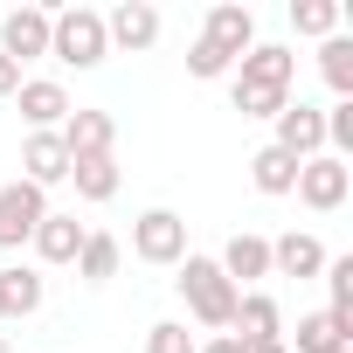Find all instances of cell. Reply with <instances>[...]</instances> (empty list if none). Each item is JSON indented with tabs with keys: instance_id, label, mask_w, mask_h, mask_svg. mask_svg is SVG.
Wrapping results in <instances>:
<instances>
[{
	"instance_id": "cell-1",
	"label": "cell",
	"mask_w": 353,
	"mask_h": 353,
	"mask_svg": "<svg viewBox=\"0 0 353 353\" xmlns=\"http://www.w3.org/2000/svg\"><path fill=\"white\" fill-rule=\"evenodd\" d=\"M250 49H256V14L243 8V0H222V8H208V21H201V35H194V49H188V77L215 83V77H229Z\"/></svg>"
},
{
	"instance_id": "cell-2",
	"label": "cell",
	"mask_w": 353,
	"mask_h": 353,
	"mask_svg": "<svg viewBox=\"0 0 353 353\" xmlns=\"http://www.w3.org/2000/svg\"><path fill=\"white\" fill-rule=\"evenodd\" d=\"M173 270H181L173 284H181V305H188V319H194V325H208V332H229V325H236L243 291L222 277V263H215V256H194V250H188Z\"/></svg>"
},
{
	"instance_id": "cell-3",
	"label": "cell",
	"mask_w": 353,
	"mask_h": 353,
	"mask_svg": "<svg viewBox=\"0 0 353 353\" xmlns=\"http://www.w3.org/2000/svg\"><path fill=\"white\" fill-rule=\"evenodd\" d=\"M49 56L70 63V70H97V63L111 56L104 14H97V8H63V14H49Z\"/></svg>"
},
{
	"instance_id": "cell-4",
	"label": "cell",
	"mask_w": 353,
	"mask_h": 353,
	"mask_svg": "<svg viewBox=\"0 0 353 353\" xmlns=\"http://www.w3.org/2000/svg\"><path fill=\"white\" fill-rule=\"evenodd\" d=\"M132 256H139V263L173 270V263L188 256V222L173 215V208H145V215L132 222Z\"/></svg>"
},
{
	"instance_id": "cell-5",
	"label": "cell",
	"mask_w": 353,
	"mask_h": 353,
	"mask_svg": "<svg viewBox=\"0 0 353 353\" xmlns=\"http://www.w3.org/2000/svg\"><path fill=\"white\" fill-rule=\"evenodd\" d=\"M305 208H319V215H332V208H346V194H353V166L346 159H332V152H319V159H305L298 166V188H291Z\"/></svg>"
},
{
	"instance_id": "cell-6",
	"label": "cell",
	"mask_w": 353,
	"mask_h": 353,
	"mask_svg": "<svg viewBox=\"0 0 353 353\" xmlns=\"http://www.w3.org/2000/svg\"><path fill=\"white\" fill-rule=\"evenodd\" d=\"M42 215H49V194H42V188H28V181H8V188H0V250L35 243Z\"/></svg>"
},
{
	"instance_id": "cell-7",
	"label": "cell",
	"mask_w": 353,
	"mask_h": 353,
	"mask_svg": "<svg viewBox=\"0 0 353 353\" xmlns=\"http://www.w3.org/2000/svg\"><path fill=\"white\" fill-rule=\"evenodd\" d=\"M270 125H277V139H270L277 152H291V159H319L325 152V111L319 104H284Z\"/></svg>"
},
{
	"instance_id": "cell-8",
	"label": "cell",
	"mask_w": 353,
	"mask_h": 353,
	"mask_svg": "<svg viewBox=\"0 0 353 353\" xmlns=\"http://www.w3.org/2000/svg\"><path fill=\"white\" fill-rule=\"evenodd\" d=\"M0 56H8V63L49 56V8H14V14H0Z\"/></svg>"
},
{
	"instance_id": "cell-9",
	"label": "cell",
	"mask_w": 353,
	"mask_h": 353,
	"mask_svg": "<svg viewBox=\"0 0 353 353\" xmlns=\"http://www.w3.org/2000/svg\"><path fill=\"white\" fill-rule=\"evenodd\" d=\"M291 77H298V56H291L284 42H256V49L236 63V83H243V90H291Z\"/></svg>"
},
{
	"instance_id": "cell-10",
	"label": "cell",
	"mask_w": 353,
	"mask_h": 353,
	"mask_svg": "<svg viewBox=\"0 0 353 353\" xmlns=\"http://www.w3.org/2000/svg\"><path fill=\"white\" fill-rule=\"evenodd\" d=\"M14 104H21L28 132H63V118H70V90H63L56 77H21Z\"/></svg>"
},
{
	"instance_id": "cell-11",
	"label": "cell",
	"mask_w": 353,
	"mask_h": 353,
	"mask_svg": "<svg viewBox=\"0 0 353 353\" xmlns=\"http://www.w3.org/2000/svg\"><path fill=\"white\" fill-rule=\"evenodd\" d=\"M104 42L111 49H152L159 42V8L152 0H118L104 14Z\"/></svg>"
},
{
	"instance_id": "cell-12",
	"label": "cell",
	"mask_w": 353,
	"mask_h": 353,
	"mask_svg": "<svg viewBox=\"0 0 353 353\" xmlns=\"http://www.w3.org/2000/svg\"><path fill=\"white\" fill-rule=\"evenodd\" d=\"M215 263H222V277H229L236 291H256V284L270 277V236H250V229H243V236H229V250H222Z\"/></svg>"
},
{
	"instance_id": "cell-13",
	"label": "cell",
	"mask_w": 353,
	"mask_h": 353,
	"mask_svg": "<svg viewBox=\"0 0 353 353\" xmlns=\"http://www.w3.org/2000/svg\"><path fill=\"white\" fill-rule=\"evenodd\" d=\"M21 181L28 188H56V181H70V145H63V132H28V145H21Z\"/></svg>"
},
{
	"instance_id": "cell-14",
	"label": "cell",
	"mask_w": 353,
	"mask_h": 353,
	"mask_svg": "<svg viewBox=\"0 0 353 353\" xmlns=\"http://www.w3.org/2000/svg\"><path fill=\"white\" fill-rule=\"evenodd\" d=\"M325 270V243L312 229H291L270 243V277H319Z\"/></svg>"
},
{
	"instance_id": "cell-15",
	"label": "cell",
	"mask_w": 353,
	"mask_h": 353,
	"mask_svg": "<svg viewBox=\"0 0 353 353\" xmlns=\"http://www.w3.org/2000/svg\"><path fill=\"white\" fill-rule=\"evenodd\" d=\"M353 346V312H305L291 353H346Z\"/></svg>"
},
{
	"instance_id": "cell-16",
	"label": "cell",
	"mask_w": 353,
	"mask_h": 353,
	"mask_svg": "<svg viewBox=\"0 0 353 353\" xmlns=\"http://www.w3.org/2000/svg\"><path fill=\"white\" fill-rule=\"evenodd\" d=\"M63 145H70V159L111 152V145H118V125H111V111H70V118H63Z\"/></svg>"
},
{
	"instance_id": "cell-17",
	"label": "cell",
	"mask_w": 353,
	"mask_h": 353,
	"mask_svg": "<svg viewBox=\"0 0 353 353\" xmlns=\"http://www.w3.org/2000/svg\"><path fill=\"white\" fill-rule=\"evenodd\" d=\"M229 332H236L243 346H256V339H284V312H277V298H270V291H243Z\"/></svg>"
},
{
	"instance_id": "cell-18",
	"label": "cell",
	"mask_w": 353,
	"mask_h": 353,
	"mask_svg": "<svg viewBox=\"0 0 353 353\" xmlns=\"http://www.w3.org/2000/svg\"><path fill=\"white\" fill-rule=\"evenodd\" d=\"M83 236H90V229H83L77 215H56V208H49V215H42V229H35V256H42V263H77Z\"/></svg>"
},
{
	"instance_id": "cell-19",
	"label": "cell",
	"mask_w": 353,
	"mask_h": 353,
	"mask_svg": "<svg viewBox=\"0 0 353 353\" xmlns=\"http://www.w3.org/2000/svg\"><path fill=\"white\" fill-rule=\"evenodd\" d=\"M118 256H125V243L104 236V229H90L83 250H77V277H83V284H111V277H118Z\"/></svg>"
},
{
	"instance_id": "cell-20",
	"label": "cell",
	"mask_w": 353,
	"mask_h": 353,
	"mask_svg": "<svg viewBox=\"0 0 353 353\" xmlns=\"http://www.w3.org/2000/svg\"><path fill=\"white\" fill-rule=\"evenodd\" d=\"M70 181H77V201H111V194H118V159H111V152L70 159Z\"/></svg>"
},
{
	"instance_id": "cell-21",
	"label": "cell",
	"mask_w": 353,
	"mask_h": 353,
	"mask_svg": "<svg viewBox=\"0 0 353 353\" xmlns=\"http://www.w3.org/2000/svg\"><path fill=\"white\" fill-rule=\"evenodd\" d=\"M298 166H305V159H291V152L263 145V152L250 159V181H256V194H291V188H298Z\"/></svg>"
},
{
	"instance_id": "cell-22",
	"label": "cell",
	"mask_w": 353,
	"mask_h": 353,
	"mask_svg": "<svg viewBox=\"0 0 353 353\" xmlns=\"http://www.w3.org/2000/svg\"><path fill=\"white\" fill-rule=\"evenodd\" d=\"M319 77H325L332 104L353 97V35H325V49H319Z\"/></svg>"
},
{
	"instance_id": "cell-23",
	"label": "cell",
	"mask_w": 353,
	"mask_h": 353,
	"mask_svg": "<svg viewBox=\"0 0 353 353\" xmlns=\"http://www.w3.org/2000/svg\"><path fill=\"white\" fill-rule=\"evenodd\" d=\"M0 298H8V319L42 312V277L35 270H0Z\"/></svg>"
},
{
	"instance_id": "cell-24",
	"label": "cell",
	"mask_w": 353,
	"mask_h": 353,
	"mask_svg": "<svg viewBox=\"0 0 353 353\" xmlns=\"http://www.w3.org/2000/svg\"><path fill=\"white\" fill-rule=\"evenodd\" d=\"M291 28L298 35H339V0H291Z\"/></svg>"
},
{
	"instance_id": "cell-25",
	"label": "cell",
	"mask_w": 353,
	"mask_h": 353,
	"mask_svg": "<svg viewBox=\"0 0 353 353\" xmlns=\"http://www.w3.org/2000/svg\"><path fill=\"white\" fill-rule=\"evenodd\" d=\"M145 353H201V339H194L181 319H159V325L145 332Z\"/></svg>"
},
{
	"instance_id": "cell-26",
	"label": "cell",
	"mask_w": 353,
	"mask_h": 353,
	"mask_svg": "<svg viewBox=\"0 0 353 353\" xmlns=\"http://www.w3.org/2000/svg\"><path fill=\"white\" fill-rule=\"evenodd\" d=\"M325 145H332V159H346V152H353V97L325 104Z\"/></svg>"
},
{
	"instance_id": "cell-27",
	"label": "cell",
	"mask_w": 353,
	"mask_h": 353,
	"mask_svg": "<svg viewBox=\"0 0 353 353\" xmlns=\"http://www.w3.org/2000/svg\"><path fill=\"white\" fill-rule=\"evenodd\" d=\"M325 291H332V305L325 312H353V256H325Z\"/></svg>"
},
{
	"instance_id": "cell-28",
	"label": "cell",
	"mask_w": 353,
	"mask_h": 353,
	"mask_svg": "<svg viewBox=\"0 0 353 353\" xmlns=\"http://www.w3.org/2000/svg\"><path fill=\"white\" fill-rule=\"evenodd\" d=\"M14 90H21V63L0 56V97H14Z\"/></svg>"
},
{
	"instance_id": "cell-29",
	"label": "cell",
	"mask_w": 353,
	"mask_h": 353,
	"mask_svg": "<svg viewBox=\"0 0 353 353\" xmlns=\"http://www.w3.org/2000/svg\"><path fill=\"white\" fill-rule=\"evenodd\" d=\"M201 353H243V339H236V332H215V339H208Z\"/></svg>"
},
{
	"instance_id": "cell-30",
	"label": "cell",
	"mask_w": 353,
	"mask_h": 353,
	"mask_svg": "<svg viewBox=\"0 0 353 353\" xmlns=\"http://www.w3.org/2000/svg\"><path fill=\"white\" fill-rule=\"evenodd\" d=\"M243 353H291L284 339H256V346H243Z\"/></svg>"
},
{
	"instance_id": "cell-31",
	"label": "cell",
	"mask_w": 353,
	"mask_h": 353,
	"mask_svg": "<svg viewBox=\"0 0 353 353\" xmlns=\"http://www.w3.org/2000/svg\"><path fill=\"white\" fill-rule=\"evenodd\" d=\"M0 353H8V332H0Z\"/></svg>"
},
{
	"instance_id": "cell-32",
	"label": "cell",
	"mask_w": 353,
	"mask_h": 353,
	"mask_svg": "<svg viewBox=\"0 0 353 353\" xmlns=\"http://www.w3.org/2000/svg\"><path fill=\"white\" fill-rule=\"evenodd\" d=\"M0 319H8V298H0Z\"/></svg>"
}]
</instances>
